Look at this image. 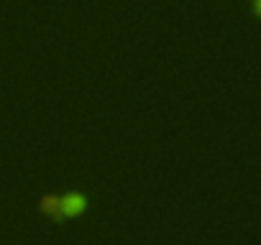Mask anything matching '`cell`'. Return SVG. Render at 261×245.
<instances>
[{"instance_id":"cell-1","label":"cell","mask_w":261,"mask_h":245,"mask_svg":"<svg viewBox=\"0 0 261 245\" xmlns=\"http://www.w3.org/2000/svg\"><path fill=\"white\" fill-rule=\"evenodd\" d=\"M90 207V194L85 189H64V192H44L36 199V209L57 222L85 215Z\"/></svg>"},{"instance_id":"cell-2","label":"cell","mask_w":261,"mask_h":245,"mask_svg":"<svg viewBox=\"0 0 261 245\" xmlns=\"http://www.w3.org/2000/svg\"><path fill=\"white\" fill-rule=\"evenodd\" d=\"M251 3H253V13H258V0H251Z\"/></svg>"}]
</instances>
